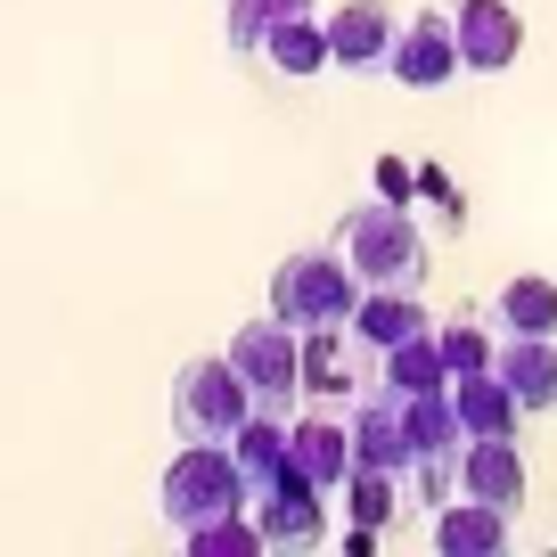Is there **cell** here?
Segmentation results:
<instances>
[{"label": "cell", "mask_w": 557, "mask_h": 557, "mask_svg": "<svg viewBox=\"0 0 557 557\" xmlns=\"http://www.w3.org/2000/svg\"><path fill=\"white\" fill-rule=\"evenodd\" d=\"M336 238H345L336 255L352 262V278H361V287H418V278H426V238H418L410 206H394V197L352 206Z\"/></svg>", "instance_id": "6da1fadb"}, {"label": "cell", "mask_w": 557, "mask_h": 557, "mask_svg": "<svg viewBox=\"0 0 557 557\" xmlns=\"http://www.w3.org/2000/svg\"><path fill=\"white\" fill-rule=\"evenodd\" d=\"M352 304H361V278H352V262L345 255H287L271 271V312L287 320V329H345L352 320Z\"/></svg>", "instance_id": "7a4b0ae2"}, {"label": "cell", "mask_w": 557, "mask_h": 557, "mask_svg": "<svg viewBox=\"0 0 557 557\" xmlns=\"http://www.w3.org/2000/svg\"><path fill=\"white\" fill-rule=\"evenodd\" d=\"M246 500H255V492H246L230 443H181V459L164 468V524H173V533L213 524V517H230V508H246Z\"/></svg>", "instance_id": "3957f363"}, {"label": "cell", "mask_w": 557, "mask_h": 557, "mask_svg": "<svg viewBox=\"0 0 557 557\" xmlns=\"http://www.w3.org/2000/svg\"><path fill=\"white\" fill-rule=\"evenodd\" d=\"M246 418H255V394H246V377L230 369V352L222 361H181V377H173L181 443H230Z\"/></svg>", "instance_id": "277c9868"}, {"label": "cell", "mask_w": 557, "mask_h": 557, "mask_svg": "<svg viewBox=\"0 0 557 557\" xmlns=\"http://www.w3.org/2000/svg\"><path fill=\"white\" fill-rule=\"evenodd\" d=\"M230 369L246 377V394H255V410H296V394H304V336L287 329V320H246L238 336H230Z\"/></svg>", "instance_id": "5b68a950"}, {"label": "cell", "mask_w": 557, "mask_h": 557, "mask_svg": "<svg viewBox=\"0 0 557 557\" xmlns=\"http://www.w3.org/2000/svg\"><path fill=\"white\" fill-rule=\"evenodd\" d=\"M451 34H459V66L468 74H508L517 50H524V17L508 9V0H459Z\"/></svg>", "instance_id": "8992f818"}, {"label": "cell", "mask_w": 557, "mask_h": 557, "mask_svg": "<svg viewBox=\"0 0 557 557\" xmlns=\"http://www.w3.org/2000/svg\"><path fill=\"white\" fill-rule=\"evenodd\" d=\"M385 74H394L401 90H443L459 74V34L443 9H426V17H410L394 34V58H385Z\"/></svg>", "instance_id": "52a82bcc"}, {"label": "cell", "mask_w": 557, "mask_h": 557, "mask_svg": "<svg viewBox=\"0 0 557 557\" xmlns=\"http://www.w3.org/2000/svg\"><path fill=\"white\" fill-rule=\"evenodd\" d=\"M255 533H262V549H320V533H329L320 484H304V475H278L271 492H255Z\"/></svg>", "instance_id": "ba28073f"}, {"label": "cell", "mask_w": 557, "mask_h": 557, "mask_svg": "<svg viewBox=\"0 0 557 557\" xmlns=\"http://www.w3.org/2000/svg\"><path fill=\"white\" fill-rule=\"evenodd\" d=\"M459 492L517 517V508H524V459H517V435H468V443H459Z\"/></svg>", "instance_id": "9c48e42d"}, {"label": "cell", "mask_w": 557, "mask_h": 557, "mask_svg": "<svg viewBox=\"0 0 557 557\" xmlns=\"http://www.w3.org/2000/svg\"><path fill=\"white\" fill-rule=\"evenodd\" d=\"M394 34H401V17L385 9V0H345V9L329 17V58L352 66V74H377L385 58H394Z\"/></svg>", "instance_id": "30bf717a"}, {"label": "cell", "mask_w": 557, "mask_h": 557, "mask_svg": "<svg viewBox=\"0 0 557 557\" xmlns=\"http://www.w3.org/2000/svg\"><path fill=\"white\" fill-rule=\"evenodd\" d=\"M410 459H418V443H410V426H401V401H394V385H385V394H369L361 410H352V468L410 475Z\"/></svg>", "instance_id": "8fae6325"}, {"label": "cell", "mask_w": 557, "mask_h": 557, "mask_svg": "<svg viewBox=\"0 0 557 557\" xmlns=\"http://www.w3.org/2000/svg\"><path fill=\"white\" fill-rule=\"evenodd\" d=\"M287 459H296L304 484L336 492L352 475V426H336V418H287Z\"/></svg>", "instance_id": "7c38bea8"}, {"label": "cell", "mask_w": 557, "mask_h": 557, "mask_svg": "<svg viewBox=\"0 0 557 557\" xmlns=\"http://www.w3.org/2000/svg\"><path fill=\"white\" fill-rule=\"evenodd\" d=\"M435 549L443 557H500L508 549V508H492V500H443L435 508Z\"/></svg>", "instance_id": "4fadbf2b"}, {"label": "cell", "mask_w": 557, "mask_h": 557, "mask_svg": "<svg viewBox=\"0 0 557 557\" xmlns=\"http://www.w3.org/2000/svg\"><path fill=\"white\" fill-rule=\"evenodd\" d=\"M345 329L361 336L369 352H385V345H401V336L426 329V304H418V287H361V304H352Z\"/></svg>", "instance_id": "5bb4252c"}, {"label": "cell", "mask_w": 557, "mask_h": 557, "mask_svg": "<svg viewBox=\"0 0 557 557\" xmlns=\"http://www.w3.org/2000/svg\"><path fill=\"white\" fill-rule=\"evenodd\" d=\"M451 410H459V426H468V435H517L524 401L508 394L500 369H468V377H451Z\"/></svg>", "instance_id": "9a60e30c"}, {"label": "cell", "mask_w": 557, "mask_h": 557, "mask_svg": "<svg viewBox=\"0 0 557 557\" xmlns=\"http://www.w3.org/2000/svg\"><path fill=\"white\" fill-rule=\"evenodd\" d=\"M230 459H238L246 492H271L278 475H296V459H287V418H278V410H255L238 435H230Z\"/></svg>", "instance_id": "2e32d148"}, {"label": "cell", "mask_w": 557, "mask_h": 557, "mask_svg": "<svg viewBox=\"0 0 557 557\" xmlns=\"http://www.w3.org/2000/svg\"><path fill=\"white\" fill-rule=\"evenodd\" d=\"M492 369L508 377V394L524 410H557V336H508V352H492Z\"/></svg>", "instance_id": "e0dca14e"}, {"label": "cell", "mask_w": 557, "mask_h": 557, "mask_svg": "<svg viewBox=\"0 0 557 557\" xmlns=\"http://www.w3.org/2000/svg\"><path fill=\"white\" fill-rule=\"evenodd\" d=\"M262 58H271L278 74H296V83L320 74V66H336V58H329V25H320L312 9H304V17H278L271 34H262Z\"/></svg>", "instance_id": "ac0fdd59"}, {"label": "cell", "mask_w": 557, "mask_h": 557, "mask_svg": "<svg viewBox=\"0 0 557 557\" xmlns=\"http://www.w3.org/2000/svg\"><path fill=\"white\" fill-rule=\"evenodd\" d=\"M394 401H401V426H410L418 459H426V451H459V443H468V426H459V410H451V385H426V394H394Z\"/></svg>", "instance_id": "d6986e66"}, {"label": "cell", "mask_w": 557, "mask_h": 557, "mask_svg": "<svg viewBox=\"0 0 557 557\" xmlns=\"http://www.w3.org/2000/svg\"><path fill=\"white\" fill-rule=\"evenodd\" d=\"M500 320H508V336H557V278H541V271L508 278L500 287Z\"/></svg>", "instance_id": "ffe728a7"}, {"label": "cell", "mask_w": 557, "mask_h": 557, "mask_svg": "<svg viewBox=\"0 0 557 557\" xmlns=\"http://www.w3.org/2000/svg\"><path fill=\"white\" fill-rule=\"evenodd\" d=\"M385 385H394V394H426V385H451L435 329H418V336H401V345H385Z\"/></svg>", "instance_id": "44dd1931"}, {"label": "cell", "mask_w": 557, "mask_h": 557, "mask_svg": "<svg viewBox=\"0 0 557 557\" xmlns=\"http://www.w3.org/2000/svg\"><path fill=\"white\" fill-rule=\"evenodd\" d=\"M352 361H345V329H304V394H345Z\"/></svg>", "instance_id": "7402d4cb"}, {"label": "cell", "mask_w": 557, "mask_h": 557, "mask_svg": "<svg viewBox=\"0 0 557 557\" xmlns=\"http://www.w3.org/2000/svg\"><path fill=\"white\" fill-rule=\"evenodd\" d=\"M189 541L197 557H255L262 549V533H255V517H246V508H230V517H213V524H189Z\"/></svg>", "instance_id": "603a6c76"}, {"label": "cell", "mask_w": 557, "mask_h": 557, "mask_svg": "<svg viewBox=\"0 0 557 557\" xmlns=\"http://www.w3.org/2000/svg\"><path fill=\"white\" fill-rule=\"evenodd\" d=\"M312 0H230V50H262V34H271L278 17H304Z\"/></svg>", "instance_id": "cb8c5ba5"}, {"label": "cell", "mask_w": 557, "mask_h": 557, "mask_svg": "<svg viewBox=\"0 0 557 557\" xmlns=\"http://www.w3.org/2000/svg\"><path fill=\"white\" fill-rule=\"evenodd\" d=\"M345 500H352V524H394V508H401V492H394V475L385 468H352L345 475Z\"/></svg>", "instance_id": "d4e9b609"}, {"label": "cell", "mask_w": 557, "mask_h": 557, "mask_svg": "<svg viewBox=\"0 0 557 557\" xmlns=\"http://www.w3.org/2000/svg\"><path fill=\"white\" fill-rule=\"evenodd\" d=\"M435 345H443V369H451V377H468V369H492V336L475 329V320H451Z\"/></svg>", "instance_id": "484cf974"}, {"label": "cell", "mask_w": 557, "mask_h": 557, "mask_svg": "<svg viewBox=\"0 0 557 557\" xmlns=\"http://www.w3.org/2000/svg\"><path fill=\"white\" fill-rule=\"evenodd\" d=\"M377 197L410 206V164H401V157H377Z\"/></svg>", "instance_id": "4316f807"}]
</instances>
